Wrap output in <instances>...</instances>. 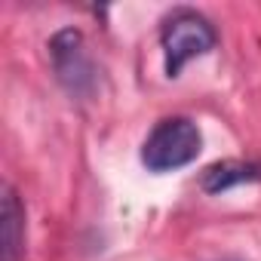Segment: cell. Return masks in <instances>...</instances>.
<instances>
[{
  "label": "cell",
  "mask_w": 261,
  "mask_h": 261,
  "mask_svg": "<svg viewBox=\"0 0 261 261\" xmlns=\"http://www.w3.org/2000/svg\"><path fill=\"white\" fill-rule=\"evenodd\" d=\"M203 148V136L194 120L169 117L154 126V133L142 145V163L151 172H172L197 160Z\"/></svg>",
  "instance_id": "1"
},
{
  "label": "cell",
  "mask_w": 261,
  "mask_h": 261,
  "mask_svg": "<svg viewBox=\"0 0 261 261\" xmlns=\"http://www.w3.org/2000/svg\"><path fill=\"white\" fill-rule=\"evenodd\" d=\"M215 40H218L215 28H212L209 19H203L200 13H194V10H178L175 16H169L166 25H163V34H160L163 56H166V74H169V77H178L181 68H185L191 59L206 56V53L215 46Z\"/></svg>",
  "instance_id": "2"
},
{
  "label": "cell",
  "mask_w": 261,
  "mask_h": 261,
  "mask_svg": "<svg viewBox=\"0 0 261 261\" xmlns=\"http://www.w3.org/2000/svg\"><path fill=\"white\" fill-rule=\"evenodd\" d=\"M49 59L59 74V80L74 92V95H89L95 86V68L89 62L83 34L77 28H65L49 40Z\"/></svg>",
  "instance_id": "3"
},
{
  "label": "cell",
  "mask_w": 261,
  "mask_h": 261,
  "mask_svg": "<svg viewBox=\"0 0 261 261\" xmlns=\"http://www.w3.org/2000/svg\"><path fill=\"white\" fill-rule=\"evenodd\" d=\"M252 181H261V166L243 163V160H221V163H212V166L203 169V175H200V188H203L206 194H224V191H230V188L252 185Z\"/></svg>",
  "instance_id": "4"
},
{
  "label": "cell",
  "mask_w": 261,
  "mask_h": 261,
  "mask_svg": "<svg viewBox=\"0 0 261 261\" xmlns=\"http://www.w3.org/2000/svg\"><path fill=\"white\" fill-rule=\"evenodd\" d=\"M25 243V209L10 185H4V252L7 261H16L22 255Z\"/></svg>",
  "instance_id": "5"
}]
</instances>
